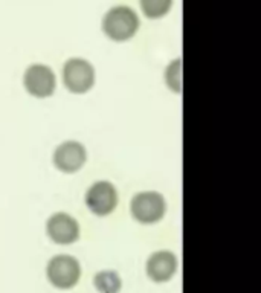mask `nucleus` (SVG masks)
Segmentation results:
<instances>
[{
  "instance_id": "1",
  "label": "nucleus",
  "mask_w": 261,
  "mask_h": 293,
  "mask_svg": "<svg viewBox=\"0 0 261 293\" xmlns=\"http://www.w3.org/2000/svg\"><path fill=\"white\" fill-rule=\"evenodd\" d=\"M139 17L130 7H115L107 11L102 20V31L110 40L125 41L130 40L139 29Z\"/></svg>"
},
{
  "instance_id": "2",
  "label": "nucleus",
  "mask_w": 261,
  "mask_h": 293,
  "mask_svg": "<svg viewBox=\"0 0 261 293\" xmlns=\"http://www.w3.org/2000/svg\"><path fill=\"white\" fill-rule=\"evenodd\" d=\"M46 275L49 282L57 288H72L81 278V266L78 260L71 255H57L49 261Z\"/></svg>"
},
{
  "instance_id": "3",
  "label": "nucleus",
  "mask_w": 261,
  "mask_h": 293,
  "mask_svg": "<svg viewBox=\"0 0 261 293\" xmlns=\"http://www.w3.org/2000/svg\"><path fill=\"white\" fill-rule=\"evenodd\" d=\"M132 215L139 223H156L159 221L167 211V203L164 196H161L156 191H145L139 193L132 199L130 203Z\"/></svg>"
},
{
  "instance_id": "4",
  "label": "nucleus",
  "mask_w": 261,
  "mask_h": 293,
  "mask_svg": "<svg viewBox=\"0 0 261 293\" xmlns=\"http://www.w3.org/2000/svg\"><path fill=\"white\" fill-rule=\"evenodd\" d=\"M64 86L74 93H86L93 87L95 69L84 58H71L63 68Z\"/></svg>"
},
{
  "instance_id": "5",
  "label": "nucleus",
  "mask_w": 261,
  "mask_h": 293,
  "mask_svg": "<svg viewBox=\"0 0 261 293\" xmlns=\"http://www.w3.org/2000/svg\"><path fill=\"white\" fill-rule=\"evenodd\" d=\"M86 205L96 215H109L118 205L116 188L106 181L93 184L86 194Z\"/></svg>"
},
{
  "instance_id": "6",
  "label": "nucleus",
  "mask_w": 261,
  "mask_h": 293,
  "mask_svg": "<svg viewBox=\"0 0 261 293\" xmlns=\"http://www.w3.org/2000/svg\"><path fill=\"white\" fill-rule=\"evenodd\" d=\"M25 89L35 98H47L54 93L57 81L55 74L44 65H34L26 69L23 78Z\"/></svg>"
},
{
  "instance_id": "7",
  "label": "nucleus",
  "mask_w": 261,
  "mask_h": 293,
  "mask_svg": "<svg viewBox=\"0 0 261 293\" xmlns=\"http://www.w3.org/2000/svg\"><path fill=\"white\" fill-rule=\"evenodd\" d=\"M46 232L49 239L57 245H72L80 237V226L72 215L58 212L47 220Z\"/></svg>"
},
{
  "instance_id": "8",
  "label": "nucleus",
  "mask_w": 261,
  "mask_h": 293,
  "mask_svg": "<svg viewBox=\"0 0 261 293\" xmlns=\"http://www.w3.org/2000/svg\"><path fill=\"white\" fill-rule=\"evenodd\" d=\"M87 159V153L83 144L75 141L63 142L54 153V163L63 172L78 171Z\"/></svg>"
},
{
  "instance_id": "9",
  "label": "nucleus",
  "mask_w": 261,
  "mask_h": 293,
  "mask_svg": "<svg viewBox=\"0 0 261 293\" xmlns=\"http://www.w3.org/2000/svg\"><path fill=\"white\" fill-rule=\"evenodd\" d=\"M177 272V258L170 251L154 252L147 261V275L154 282H167Z\"/></svg>"
},
{
  "instance_id": "10",
  "label": "nucleus",
  "mask_w": 261,
  "mask_h": 293,
  "mask_svg": "<svg viewBox=\"0 0 261 293\" xmlns=\"http://www.w3.org/2000/svg\"><path fill=\"white\" fill-rule=\"evenodd\" d=\"M93 282L101 293H118L121 288V278L115 272H99Z\"/></svg>"
},
{
  "instance_id": "11",
  "label": "nucleus",
  "mask_w": 261,
  "mask_h": 293,
  "mask_svg": "<svg viewBox=\"0 0 261 293\" xmlns=\"http://www.w3.org/2000/svg\"><path fill=\"white\" fill-rule=\"evenodd\" d=\"M173 5V0H141V10L148 19L164 17Z\"/></svg>"
}]
</instances>
